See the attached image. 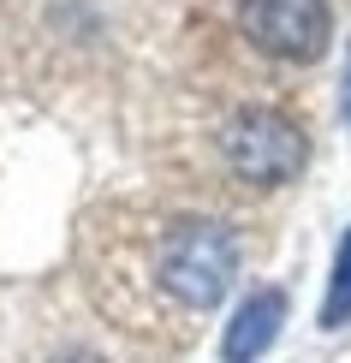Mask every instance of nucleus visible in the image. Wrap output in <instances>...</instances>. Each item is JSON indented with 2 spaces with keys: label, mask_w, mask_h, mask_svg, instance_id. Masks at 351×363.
<instances>
[{
  "label": "nucleus",
  "mask_w": 351,
  "mask_h": 363,
  "mask_svg": "<svg viewBox=\"0 0 351 363\" xmlns=\"http://www.w3.org/2000/svg\"><path fill=\"white\" fill-rule=\"evenodd\" d=\"M340 113H345V131H351V42H345V72H340Z\"/></svg>",
  "instance_id": "423d86ee"
},
{
  "label": "nucleus",
  "mask_w": 351,
  "mask_h": 363,
  "mask_svg": "<svg viewBox=\"0 0 351 363\" xmlns=\"http://www.w3.org/2000/svg\"><path fill=\"white\" fill-rule=\"evenodd\" d=\"M221 161L226 173L244 179L256 191H274V185H292L310 161V143H303V125L280 108H238L233 119L221 125Z\"/></svg>",
  "instance_id": "f03ea898"
},
{
  "label": "nucleus",
  "mask_w": 351,
  "mask_h": 363,
  "mask_svg": "<svg viewBox=\"0 0 351 363\" xmlns=\"http://www.w3.org/2000/svg\"><path fill=\"white\" fill-rule=\"evenodd\" d=\"M66 363H96V357H84V352H78V357H66Z\"/></svg>",
  "instance_id": "0eeeda50"
},
{
  "label": "nucleus",
  "mask_w": 351,
  "mask_h": 363,
  "mask_svg": "<svg viewBox=\"0 0 351 363\" xmlns=\"http://www.w3.org/2000/svg\"><path fill=\"white\" fill-rule=\"evenodd\" d=\"M280 328H286V292L280 286H250V298L233 310V322L221 334V357L226 363H256L280 340Z\"/></svg>",
  "instance_id": "20e7f679"
},
{
  "label": "nucleus",
  "mask_w": 351,
  "mask_h": 363,
  "mask_svg": "<svg viewBox=\"0 0 351 363\" xmlns=\"http://www.w3.org/2000/svg\"><path fill=\"white\" fill-rule=\"evenodd\" d=\"M238 274V238L226 220L185 215L155 238V286L179 310H215Z\"/></svg>",
  "instance_id": "f257e3e1"
},
{
  "label": "nucleus",
  "mask_w": 351,
  "mask_h": 363,
  "mask_svg": "<svg viewBox=\"0 0 351 363\" xmlns=\"http://www.w3.org/2000/svg\"><path fill=\"white\" fill-rule=\"evenodd\" d=\"M351 315V233L340 238L333 250V280H328V298H322V328H345Z\"/></svg>",
  "instance_id": "39448f33"
},
{
  "label": "nucleus",
  "mask_w": 351,
  "mask_h": 363,
  "mask_svg": "<svg viewBox=\"0 0 351 363\" xmlns=\"http://www.w3.org/2000/svg\"><path fill=\"white\" fill-rule=\"evenodd\" d=\"M238 24L250 36V48H262L268 60H286V66L322 60L328 36H333L328 0H244Z\"/></svg>",
  "instance_id": "7ed1b4c3"
}]
</instances>
